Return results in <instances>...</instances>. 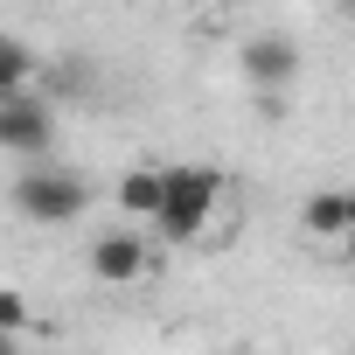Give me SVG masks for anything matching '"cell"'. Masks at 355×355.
Wrapping results in <instances>:
<instances>
[{"instance_id": "6da1fadb", "label": "cell", "mask_w": 355, "mask_h": 355, "mask_svg": "<svg viewBox=\"0 0 355 355\" xmlns=\"http://www.w3.org/2000/svg\"><path fill=\"white\" fill-rule=\"evenodd\" d=\"M216 202H223V174L216 167H160V216H153V230L167 244H196L209 230Z\"/></svg>"}, {"instance_id": "7a4b0ae2", "label": "cell", "mask_w": 355, "mask_h": 355, "mask_svg": "<svg viewBox=\"0 0 355 355\" xmlns=\"http://www.w3.org/2000/svg\"><path fill=\"white\" fill-rule=\"evenodd\" d=\"M15 209H21V223H49V230L77 223L91 209V182L70 174V167H56V160H28L15 174Z\"/></svg>"}, {"instance_id": "3957f363", "label": "cell", "mask_w": 355, "mask_h": 355, "mask_svg": "<svg viewBox=\"0 0 355 355\" xmlns=\"http://www.w3.org/2000/svg\"><path fill=\"white\" fill-rule=\"evenodd\" d=\"M49 146H56V105H49V98L21 91V98H8V105H0V153L42 160Z\"/></svg>"}, {"instance_id": "277c9868", "label": "cell", "mask_w": 355, "mask_h": 355, "mask_svg": "<svg viewBox=\"0 0 355 355\" xmlns=\"http://www.w3.org/2000/svg\"><path fill=\"white\" fill-rule=\"evenodd\" d=\"M146 272H153V244L139 230H105L91 244V279L98 286H139Z\"/></svg>"}, {"instance_id": "5b68a950", "label": "cell", "mask_w": 355, "mask_h": 355, "mask_svg": "<svg viewBox=\"0 0 355 355\" xmlns=\"http://www.w3.org/2000/svg\"><path fill=\"white\" fill-rule=\"evenodd\" d=\"M244 77H251L258 91H286V84L300 77V42L279 35V28L251 35V42H244Z\"/></svg>"}, {"instance_id": "8992f818", "label": "cell", "mask_w": 355, "mask_h": 355, "mask_svg": "<svg viewBox=\"0 0 355 355\" xmlns=\"http://www.w3.org/2000/svg\"><path fill=\"white\" fill-rule=\"evenodd\" d=\"M112 202H119L132 223L160 216V167H125V174H119V189H112Z\"/></svg>"}, {"instance_id": "52a82bcc", "label": "cell", "mask_w": 355, "mask_h": 355, "mask_svg": "<svg viewBox=\"0 0 355 355\" xmlns=\"http://www.w3.org/2000/svg\"><path fill=\"white\" fill-rule=\"evenodd\" d=\"M300 223H306V237H320V244L348 237V202H341V189H313L306 209H300Z\"/></svg>"}, {"instance_id": "ba28073f", "label": "cell", "mask_w": 355, "mask_h": 355, "mask_svg": "<svg viewBox=\"0 0 355 355\" xmlns=\"http://www.w3.org/2000/svg\"><path fill=\"white\" fill-rule=\"evenodd\" d=\"M35 84V56L15 42V35H0V105H8V98H21Z\"/></svg>"}, {"instance_id": "9c48e42d", "label": "cell", "mask_w": 355, "mask_h": 355, "mask_svg": "<svg viewBox=\"0 0 355 355\" xmlns=\"http://www.w3.org/2000/svg\"><path fill=\"white\" fill-rule=\"evenodd\" d=\"M21 327H35V313H28V300H21L15 286H0V334H21Z\"/></svg>"}, {"instance_id": "30bf717a", "label": "cell", "mask_w": 355, "mask_h": 355, "mask_svg": "<svg viewBox=\"0 0 355 355\" xmlns=\"http://www.w3.org/2000/svg\"><path fill=\"white\" fill-rule=\"evenodd\" d=\"M341 202H348V237H355V189H341Z\"/></svg>"}, {"instance_id": "8fae6325", "label": "cell", "mask_w": 355, "mask_h": 355, "mask_svg": "<svg viewBox=\"0 0 355 355\" xmlns=\"http://www.w3.org/2000/svg\"><path fill=\"white\" fill-rule=\"evenodd\" d=\"M0 355H15V334H0Z\"/></svg>"}, {"instance_id": "7c38bea8", "label": "cell", "mask_w": 355, "mask_h": 355, "mask_svg": "<svg viewBox=\"0 0 355 355\" xmlns=\"http://www.w3.org/2000/svg\"><path fill=\"white\" fill-rule=\"evenodd\" d=\"M341 8H348V21H355V0H341Z\"/></svg>"}]
</instances>
